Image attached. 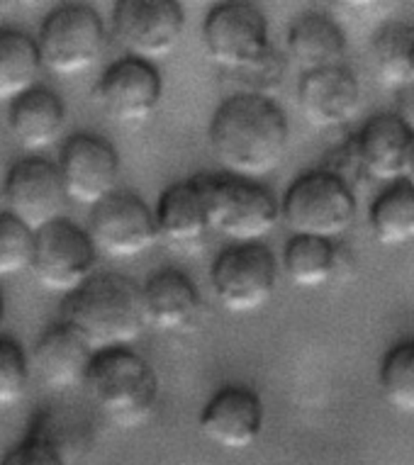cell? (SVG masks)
Returning a JSON list of instances; mask_svg holds the SVG:
<instances>
[{"instance_id":"6da1fadb","label":"cell","mask_w":414,"mask_h":465,"mask_svg":"<svg viewBox=\"0 0 414 465\" xmlns=\"http://www.w3.org/2000/svg\"><path fill=\"white\" fill-rule=\"evenodd\" d=\"M291 127L276 100L237 93L210 120V146L232 176L259 178L276 171L288 152Z\"/></svg>"},{"instance_id":"7a4b0ae2","label":"cell","mask_w":414,"mask_h":465,"mask_svg":"<svg viewBox=\"0 0 414 465\" xmlns=\"http://www.w3.org/2000/svg\"><path fill=\"white\" fill-rule=\"evenodd\" d=\"M62 322L76 329L95 353L124 349L146 329L142 285L120 273H98L66 295Z\"/></svg>"},{"instance_id":"3957f363","label":"cell","mask_w":414,"mask_h":465,"mask_svg":"<svg viewBox=\"0 0 414 465\" xmlns=\"http://www.w3.org/2000/svg\"><path fill=\"white\" fill-rule=\"evenodd\" d=\"M84 385L93 404L120 429L142 427L159 404V375L130 346L95 353Z\"/></svg>"},{"instance_id":"277c9868","label":"cell","mask_w":414,"mask_h":465,"mask_svg":"<svg viewBox=\"0 0 414 465\" xmlns=\"http://www.w3.org/2000/svg\"><path fill=\"white\" fill-rule=\"evenodd\" d=\"M198 183L205 193L210 232L232 239V244L261 242L276 229L281 205L259 181L217 173L198 176Z\"/></svg>"},{"instance_id":"5b68a950","label":"cell","mask_w":414,"mask_h":465,"mask_svg":"<svg viewBox=\"0 0 414 465\" xmlns=\"http://www.w3.org/2000/svg\"><path fill=\"white\" fill-rule=\"evenodd\" d=\"M356 191L327 168L307 171L285 191L281 217L292 237H317L334 242L356 220Z\"/></svg>"},{"instance_id":"8992f818","label":"cell","mask_w":414,"mask_h":465,"mask_svg":"<svg viewBox=\"0 0 414 465\" xmlns=\"http://www.w3.org/2000/svg\"><path fill=\"white\" fill-rule=\"evenodd\" d=\"M42 66L56 76H78L98 62L105 49V25L85 3H66L49 13L37 37Z\"/></svg>"},{"instance_id":"52a82bcc","label":"cell","mask_w":414,"mask_h":465,"mask_svg":"<svg viewBox=\"0 0 414 465\" xmlns=\"http://www.w3.org/2000/svg\"><path fill=\"white\" fill-rule=\"evenodd\" d=\"M217 300L230 312L249 314L269 305L278 285V263L269 246L230 244L217 253L210 271Z\"/></svg>"},{"instance_id":"ba28073f","label":"cell","mask_w":414,"mask_h":465,"mask_svg":"<svg viewBox=\"0 0 414 465\" xmlns=\"http://www.w3.org/2000/svg\"><path fill=\"white\" fill-rule=\"evenodd\" d=\"M98 249L91 234L69 220L39 229L34 234V261L32 273L39 285L52 292L71 295L93 278Z\"/></svg>"},{"instance_id":"9c48e42d","label":"cell","mask_w":414,"mask_h":465,"mask_svg":"<svg viewBox=\"0 0 414 465\" xmlns=\"http://www.w3.org/2000/svg\"><path fill=\"white\" fill-rule=\"evenodd\" d=\"M207 56L227 71L249 69L271 49L269 23L251 3H220L202 23Z\"/></svg>"},{"instance_id":"30bf717a","label":"cell","mask_w":414,"mask_h":465,"mask_svg":"<svg viewBox=\"0 0 414 465\" xmlns=\"http://www.w3.org/2000/svg\"><path fill=\"white\" fill-rule=\"evenodd\" d=\"M88 234L108 259H134L159 242L156 214L137 193L115 191L91 210Z\"/></svg>"},{"instance_id":"8fae6325","label":"cell","mask_w":414,"mask_h":465,"mask_svg":"<svg viewBox=\"0 0 414 465\" xmlns=\"http://www.w3.org/2000/svg\"><path fill=\"white\" fill-rule=\"evenodd\" d=\"M185 30V10L176 0H120L113 8V35L137 59L169 56Z\"/></svg>"},{"instance_id":"7c38bea8","label":"cell","mask_w":414,"mask_h":465,"mask_svg":"<svg viewBox=\"0 0 414 465\" xmlns=\"http://www.w3.org/2000/svg\"><path fill=\"white\" fill-rule=\"evenodd\" d=\"M95 103L120 124H142L152 120L162 103L163 81L152 62L124 56L105 69L95 84Z\"/></svg>"},{"instance_id":"4fadbf2b","label":"cell","mask_w":414,"mask_h":465,"mask_svg":"<svg viewBox=\"0 0 414 465\" xmlns=\"http://www.w3.org/2000/svg\"><path fill=\"white\" fill-rule=\"evenodd\" d=\"M5 203L8 213L30 227L34 234L39 229L64 220L69 195L64 188L59 166L46 159H23L8 171L5 178Z\"/></svg>"},{"instance_id":"5bb4252c","label":"cell","mask_w":414,"mask_h":465,"mask_svg":"<svg viewBox=\"0 0 414 465\" xmlns=\"http://www.w3.org/2000/svg\"><path fill=\"white\" fill-rule=\"evenodd\" d=\"M59 173L69 200L95 207L117 191L120 156L108 139L78 132L64 144Z\"/></svg>"},{"instance_id":"9a60e30c","label":"cell","mask_w":414,"mask_h":465,"mask_svg":"<svg viewBox=\"0 0 414 465\" xmlns=\"http://www.w3.org/2000/svg\"><path fill=\"white\" fill-rule=\"evenodd\" d=\"M263 400L246 385H224L207 400L198 417L200 431L227 450H246L263 431Z\"/></svg>"},{"instance_id":"2e32d148","label":"cell","mask_w":414,"mask_h":465,"mask_svg":"<svg viewBox=\"0 0 414 465\" xmlns=\"http://www.w3.org/2000/svg\"><path fill=\"white\" fill-rule=\"evenodd\" d=\"M298 107L307 124L315 130L344 127L360 110L359 78L344 64L302 74L298 84Z\"/></svg>"},{"instance_id":"e0dca14e","label":"cell","mask_w":414,"mask_h":465,"mask_svg":"<svg viewBox=\"0 0 414 465\" xmlns=\"http://www.w3.org/2000/svg\"><path fill=\"white\" fill-rule=\"evenodd\" d=\"M414 144V130L395 113L373 114L353 137L366 178L395 183L405 176V163Z\"/></svg>"},{"instance_id":"ac0fdd59","label":"cell","mask_w":414,"mask_h":465,"mask_svg":"<svg viewBox=\"0 0 414 465\" xmlns=\"http://www.w3.org/2000/svg\"><path fill=\"white\" fill-rule=\"evenodd\" d=\"M93 359L95 351L91 349V343L64 322L46 329L32 351V366L37 371L39 381L52 390L84 385Z\"/></svg>"},{"instance_id":"d6986e66","label":"cell","mask_w":414,"mask_h":465,"mask_svg":"<svg viewBox=\"0 0 414 465\" xmlns=\"http://www.w3.org/2000/svg\"><path fill=\"white\" fill-rule=\"evenodd\" d=\"M146 327L159 331H185L200 317V292L195 282L176 268H162L142 285Z\"/></svg>"},{"instance_id":"ffe728a7","label":"cell","mask_w":414,"mask_h":465,"mask_svg":"<svg viewBox=\"0 0 414 465\" xmlns=\"http://www.w3.org/2000/svg\"><path fill=\"white\" fill-rule=\"evenodd\" d=\"M159 239L176 249H195L210 232L205 193L198 178L169 185L156 203Z\"/></svg>"},{"instance_id":"44dd1931","label":"cell","mask_w":414,"mask_h":465,"mask_svg":"<svg viewBox=\"0 0 414 465\" xmlns=\"http://www.w3.org/2000/svg\"><path fill=\"white\" fill-rule=\"evenodd\" d=\"M8 124L23 149L42 152L59 142L66 130V107L54 91L37 85L10 103Z\"/></svg>"},{"instance_id":"7402d4cb","label":"cell","mask_w":414,"mask_h":465,"mask_svg":"<svg viewBox=\"0 0 414 465\" xmlns=\"http://www.w3.org/2000/svg\"><path fill=\"white\" fill-rule=\"evenodd\" d=\"M288 54L302 74L341 66L346 32L327 13H302L288 30Z\"/></svg>"},{"instance_id":"603a6c76","label":"cell","mask_w":414,"mask_h":465,"mask_svg":"<svg viewBox=\"0 0 414 465\" xmlns=\"http://www.w3.org/2000/svg\"><path fill=\"white\" fill-rule=\"evenodd\" d=\"M27 436L46 443L66 465H84L95 443L91 420L74 407H49L39 412Z\"/></svg>"},{"instance_id":"cb8c5ba5","label":"cell","mask_w":414,"mask_h":465,"mask_svg":"<svg viewBox=\"0 0 414 465\" xmlns=\"http://www.w3.org/2000/svg\"><path fill=\"white\" fill-rule=\"evenodd\" d=\"M42 69L37 39L20 30H0V100L15 103L32 88Z\"/></svg>"},{"instance_id":"d4e9b609","label":"cell","mask_w":414,"mask_h":465,"mask_svg":"<svg viewBox=\"0 0 414 465\" xmlns=\"http://www.w3.org/2000/svg\"><path fill=\"white\" fill-rule=\"evenodd\" d=\"M370 232L383 246H402L414 242V188L395 181L370 203Z\"/></svg>"},{"instance_id":"484cf974","label":"cell","mask_w":414,"mask_h":465,"mask_svg":"<svg viewBox=\"0 0 414 465\" xmlns=\"http://www.w3.org/2000/svg\"><path fill=\"white\" fill-rule=\"evenodd\" d=\"M283 271L298 288H320L337 271V246L330 239L291 237L283 252Z\"/></svg>"},{"instance_id":"4316f807","label":"cell","mask_w":414,"mask_h":465,"mask_svg":"<svg viewBox=\"0 0 414 465\" xmlns=\"http://www.w3.org/2000/svg\"><path fill=\"white\" fill-rule=\"evenodd\" d=\"M370 62L378 81L385 85L414 84V27L405 23L385 25L370 46Z\"/></svg>"},{"instance_id":"83f0119b","label":"cell","mask_w":414,"mask_h":465,"mask_svg":"<svg viewBox=\"0 0 414 465\" xmlns=\"http://www.w3.org/2000/svg\"><path fill=\"white\" fill-rule=\"evenodd\" d=\"M378 381L392 410L414 414V339L395 343L385 353Z\"/></svg>"},{"instance_id":"f1b7e54d","label":"cell","mask_w":414,"mask_h":465,"mask_svg":"<svg viewBox=\"0 0 414 465\" xmlns=\"http://www.w3.org/2000/svg\"><path fill=\"white\" fill-rule=\"evenodd\" d=\"M34 261V232L10 213H0V278L30 271Z\"/></svg>"},{"instance_id":"f546056e","label":"cell","mask_w":414,"mask_h":465,"mask_svg":"<svg viewBox=\"0 0 414 465\" xmlns=\"http://www.w3.org/2000/svg\"><path fill=\"white\" fill-rule=\"evenodd\" d=\"M30 385V361L15 339L0 336V404H17Z\"/></svg>"},{"instance_id":"4dcf8cb0","label":"cell","mask_w":414,"mask_h":465,"mask_svg":"<svg viewBox=\"0 0 414 465\" xmlns=\"http://www.w3.org/2000/svg\"><path fill=\"white\" fill-rule=\"evenodd\" d=\"M234 76L242 85V93L276 100V93L281 91V85L288 76V62H285L283 54L271 46L259 62L251 64L249 69L234 71Z\"/></svg>"},{"instance_id":"1f68e13d","label":"cell","mask_w":414,"mask_h":465,"mask_svg":"<svg viewBox=\"0 0 414 465\" xmlns=\"http://www.w3.org/2000/svg\"><path fill=\"white\" fill-rule=\"evenodd\" d=\"M0 465H66L46 443L25 436L23 441L0 458Z\"/></svg>"},{"instance_id":"d6a6232c","label":"cell","mask_w":414,"mask_h":465,"mask_svg":"<svg viewBox=\"0 0 414 465\" xmlns=\"http://www.w3.org/2000/svg\"><path fill=\"white\" fill-rule=\"evenodd\" d=\"M402 181H407V183L414 188V144H412V149H409V156H407L405 176H402Z\"/></svg>"},{"instance_id":"836d02e7","label":"cell","mask_w":414,"mask_h":465,"mask_svg":"<svg viewBox=\"0 0 414 465\" xmlns=\"http://www.w3.org/2000/svg\"><path fill=\"white\" fill-rule=\"evenodd\" d=\"M3 322H5V300L0 295V329H3Z\"/></svg>"}]
</instances>
